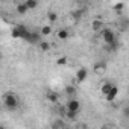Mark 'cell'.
<instances>
[{
    "label": "cell",
    "instance_id": "7c38bea8",
    "mask_svg": "<svg viewBox=\"0 0 129 129\" xmlns=\"http://www.w3.org/2000/svg\"><path fill=\"white\" fill-rule=\"evenodd\" d=\"M47 20H49V23H55V21L58 20V15H56V12H53V11H49V12H47Z\"/></svg>",
    "mask_w": 129,
    "mask_h": 129
},
{
    "label": "cell",
    "instance_id": "8992f818",
    "mask_svg": "<svg viewBox=\"0 0 129 129\" xmlns=\"http://www.w3.org/2000/svg\"><path fill=\"white\" fill-rule=\"evenodd\" d=\"M66 94L70 99H75V96H76V87L75 85H66Z\"/></svg>",
    "mask_w": 129,
    "mask_h": 129
},
{
    "label": "cell",
    "instance_id": "d6986e66",
    "mask_svg": "<svg viewBox=\"0 0 129 129\" xmlns=\"http://www.w3.org/2000/svg\"><path fill=\"white\" fill-rule=\"evenodd\" d=\"M123 8H124L123 3H115V5H114V9H115V11H123Z\"/></svg>",
    "mask_w": 129,
    "mask_h": 129
},
{
    "label": "cell",
    "instance_id": "7a4b0ae2",
    "mask_svg": "<svg viewBox=\"0 0 129 129\" xmlns=\"http://www.w3.org/2000/svg\"><path fill=\"white\" fill-rule=\"evenodd\" d=\"M102 38H103V41L106 43V46H112V44L117 43L115 34H114V30H111V29H103V32H102Z\"/></svg>",
    "mask_w": 129,
    "mask_h": 129
},
{
    "label": "cell",
    "instance_id": "ffe728a7",
    "mask_svg": "<svg viewBox=\"0 0 129 129\" xmlns=\"http://www.w3.org/2000/svg\"><path fill=\"white\" fill-rule=\"evenodd\" d=\"M123 114H124V117H127V118H129V105L123 109Z\"/></svg>",
    "mask_w": 129,
    "mask_h": 129
},
{
    "label": "cell",
    "instance_id": "ac0fdd59",
    "mask_svg": "<svg viewBox=\"0 0 129 129\" xmlns=\"http://www.w3.org/2000/svg\"><path fill=\"white\" fill-rule=\"evenodd\" d=\"M56 64H58V66H66V64H67V58H66V56H61V58H58Z\"/></svg>",
    "mask_w": 129,
    "mask_h": 129
},
{
    "label": "cell",
    "instance_id": "7402d4cb",
    "mask_svg": "<svg viewBox=\"0 0 129 129\" xmlns=\"http://www.w3.org/2000/svg\"><path fill=\"white\" fill-rule=\"evenodd\" d=\"M81 129H88V127H87V126H82V127H81Z\"/></svg>",
    "mask_w": 129,
    "mask_h": 129
},
{
    "label": "cell",
    "instance_id": "44dd1931",
    "mask_svg": "<svg viewBox=\"0 0 129 129\" xmlns=\"http://www.w3.org/2000/svg\"><path fill=\"white\" fill-rule=\"evenodd\" d=\"M102 129H112V127H111V126H103Z\"/></svg>",
    "mask_w": 129,
    "mask_h": 129
},
{
    "label": "cell",
    "instance_id": "ba28073f",
    "mask_svg": "<svg viewBox=\"0 0 129 129\" xmlns=\"http://www.w3.org/2000/svg\"><path fill=\"white\" fill-rule=\"evenodd\" d=\"M112 88H114V85H112L111 82H105V84L102 85L100 91H102V94H103V96H106V94H108V93H109V91H111Z\"/></svg>",
    "mask_w": 129,
    "mask_h": 129
},
{
    "label": "cell",
    "instance_id": "9c48e42d",
    "mask_svg": "<svg viewBox=\"0 0 129 129\" xmlns=\"http://www.w3.org/2000/svg\"><path fill=\"white\" fill-rule=\"evenodd\" d=\"M27 11H29V8L26 6V3H24V2H23V3H18V5H17V12H18L20 15H24V14H26Z\"/></svg>",
    "mask_w": 129,
    "mask_h": 129
},
{
    "label": "cell",
    "instance_id": "9a60e30c",
    "mask_svg": "<svg viewBox=\"0 0 129 129\" xmlns=\"http://www.w3.org/2000/svg\"><path fill=\"white\" fill-rule=\"evenodd\" d=\"M38 47H40V49H41L43 52H47V50L50 49V44H49L47 41H41V43L38 44Z\"/></svg>",
    "mask_w": 129,
    "mask_h": 129
},
{
    "label": "cell",
    "instance_id": "6da1fadb",
    "mask_svg": "<svg viewBox=\"0 0 129 129\" xmlns=\"http://www.w3.org/2000/svg\"><path fill=\"white\" fill-rule=\"evenodd\" d=\"M3 105H5V108H8L9 111H14V109H17V106H18V97H17L14 93H6L5 97H3Z\"/></svg>",
    "mask_w": 129,
    "mask_h": 129
},
{
    "label": "cell",
    "instance_id": "3957f363",
    "mask_svg": "<svg viewBox=\"0 0 129 129\" xmlns=\"http://www.w3.org/2000/svg\"><path fill=\"white\" fill-rule=\"evenodd\" d=\"M66 106H67V111H69V112H75V114H78L79 109H81V103H79V100H76V99H70Z\"/></svg>",
    "mask_w": 129,
    "mask_h": 129
},
{
    "label": "cell",
    "instance_id": "e0dca14e",
    "mask_svg": "<svg viewBox=\"0 0 129 129\" xmlns=\"http://www.w3.org/2000/svg\"><path fill=\"white\" fill-rule=\"evenodd\" d=\"M53 129H64V121L62 120H55L53 121Z\"/></svg>",
    "mask_w": 129,
    "mask_h": 129
},
{
    "label": "cell",
    "instance_id": "5bb4252c",
    "mask_svg": "<svg viewBox=\"0 0 129 129\" xmlns=\"http://www.w3.org/2000/svg\"><path fill=\"white\" fill-rule=\"evenodd\" d=\"M26 6L29 8V9H35L37 6H38V2H37V0H26Z\"/></svg>",
    "mask_w": 129,
    "mask_h": 129
},
{
    "label": "cell",
    "instance_id": "277c9868",
    "mask_svg": "<svg viewBox=\"0 0 129 129\" xmlns=\"http://www.w3.org/2000/svg\"><path fill=\"white\" fill-rule=\"evenodd\" d=\"M87 78H88V72H87V69H79V70L76 72V82H78V84L85 82Z\"/></svg>",
    "mask_w": 129,
    "mask_h": 129
},
{
    "label": "cell",
    "instance_id": "52a82bcc",
    "mask_svg": "<svg viewBox=\"0 0 129 129\" xmlns=\"http://www.w3.org/2000/svg\"><path fill=\"white\" fill-rule=\"evenodd\" d=\"M91 29H93L94 32H100V30L103 29V21H102V20H94L93 24H91Z\"/></svg>",
    "mask_w": 129,
    "mask_h": 129
},
{
    "label": "cell",
    "instance_id": "5b68a950",
    "mask_svg": "<svg viewBox=\"0 0 129 129\" xmlns=\"http://www.w3.org/2000/svg\"><path fill=\"white\" fill-rule=\"evenodd\" d=\"M117 96H118V88L114 85V88H112V90H111V91H109L106 96H105V100H108V102H112V100H115V97H117Z\"/></svg>",
    "mask_w": 129,
    "mask_h": 129
},
{
    "label": "cell",
    "instance_id": "4fadbf2b",
    "mask_svg": "<svg viewBox=\"0 0 129 129\" xmlns=\"http://www.w3.org/2000/svg\"><path fill=\"white\" fill-rule=\"evenodd\" d=\"M47 100H49V102H52V103L58 102V94H56V93L49 91V93H47Z\"/></svg>",
    "mask_w": 129,
    "mask_h": 129
},
{
    "label": "cell",
    "instance_id": "2e32d148",
    "mask_svg": "<svg viewBox=\"0 0 129 129\" xmlns=\"http://www.w3.org/2000/svg\"><path fill=\"white\" fill-rule=\"evenodd\" d=\"M94 72L96 73H103L105 72V64H96V66H94Z\"/></svg>",
    "mask_w": 129,
    "mask_h": 129
},
{
    "label": "cell",
    "instance_id": "8fae6325",
    "mask_svg": "<svg viewBox=\"0 0 129 129\" xmlns=\"http://www.w3.org/2000/svg\"><path fill=\"white\" fill-rule=\"evenodd\" d=\"M52 34V27H50V24H44L43 27H41V37H49Z\"/></svg>",
    "mask_w": 129,
    "mask_h": 129
},
{
    "label": "cell",
    "instance_id": "30bf717a",
    "mask_svg": "<svg viewBox=\"0 0 129 129\" xmlns=\"http://www.w3.org/2000/svg\"><path fill=\"white\" fill-rule=\"evenodd\" d=\"M69 37H70V32L67 29H59L58 30V38L59 40H67Z\"/></svg>",
    "mask_w": 129,
    "mask_h": 129
}]
</instances>
